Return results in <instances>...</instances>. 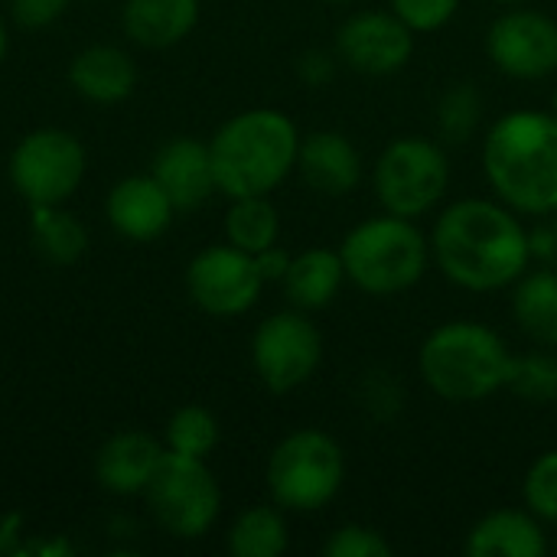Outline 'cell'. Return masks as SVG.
I'll use <instances>...</instances> for the list:
<instances>
[{
  "mask_svg": "<svg viewBox=\"0 0 557 557\" xmlns=\"http://www.w3.org/2000/svg\"><path fill=\"white\" fill-rule=\"evenodd\" d=\"M431 261L460 290H506L532 268L529 222L496 196L457 199L431 228Z\"/></svg>",
  "mask_w": 557,
  "mask_h": 557,
  "instance_id": "obj_1",
  "label": "cell"
},
{
  "mask_svg": "<svg viewBox=\"0 0 557 557\" xmlns=\"http://www.w3.org/2000/svg\"><path fill=\"white\" fill-rule=\"evenodd\" d=\"M483 173L499 202L522 219L557 212V114L516 108L483 137Z\"/></svg>",
  "mask_w": 557,
  "mask_h": 557,
  "instance_id": "obj_2",
  "label": "cell"
},
{
  "mask_svg": "<svg viewBox=\"0 0 557 557\" xmlns=\"http://www.w3.org/2000/svg\"><path fill=\"white\" fill-rule=\"evenodd\" d=\"M300 131L281 108H248L219 124L209 137L215 186L222 196H271L297 173Z\"/></svg>",
  "mask_w": 557,
  "mask_h": 557,
  "instance_id": "obj_3",
  "label": "cell"
},
{
  "mask_svg": "<svg viewBox=\"0 0 557 557\" xmlns=\"http://www.w3.org/2000/svg\"><path fill=\"white\" fill-rule=\"evenodd\" d=\"M516 352L480 320H447L418 349V375L447 405H480L509 385Z\"/></svg>",
  "mask_w": 557,
  "mask_h": 557,
  "instance_id": "obj_4",
  "label": "cell"
},
{
  "mask_svg": "<svg viewBox=\"0 0 557 557\" xmlns=\"http://www.w3.org/2000/svg\"><path fill=\"white\" fill-rule=\"evenodd\" d=\"M346 281L369 297H398L421 284L431 261V238L414 219L379 212L352 225L339 242Z\"/></svg>",
  "mask_w": 557,
  "mask_h": 557,
  "instance_id": "obj_5",
  "label": "cell"
},
{
  "mask_svg": "<svg viewBox=\"0 0 557 557\" xmlns=\"http://www.w3.org/2000/svg\"><path fill=\"white\" fill-rule=\"evenodd\" d=\"M264 483L274 506L313 516L339 496L346 483V454L333 434L320 428H297L274 444Z\"/></svg>",
  "mask_w": 557,
  "mask_h": 557,
  "instance_id": "obj_6",
  "label": "cell"
},
{
  "mask_svg": "<svg viewBox=\"0 0 557 557\" xmlns=\"http://www.w3.org/2000/svg\"><path fill=\"white\" fill-rule=\"evenodd\" d=\"M450 180L454 170L444 144L421 134L388 140L372 170V189L382 212L414 222L444 202V196L450 193Z\"/></svg>",
  "mask_w": 557,
  "mask_h": 557,
  "instance_id": "obj_7",
  "label": "cell"
},
{
  "mask_svg": "<svg viewBox=\"0 0 557 557\" xmlns=\"http://www.w3.org/2000/svg\"><path fill=\"white\" fill-rule=\"evenodd\" d=\"M140 499L153 522L180 542L209 535L222 516V486L209 463L170 450Z\"/></svg>",
  "mask_w": 557,
  "mask_h": 557,
  "instance_id": "obj_8",
  "label": "cell"
},
{
  "mask_svg": "<svg viewBox=\"0 0 557 557\" xmlns=\"http://www.w3.org/2000/svg\"><path fill=\"white\" fill-rule=\"evenodd\" d=\"M85 173V144L65 127L29 131L13 144L7 157L10 186L29 206H65L78 193Z\"/></svg>",
  "mask_w": 557,
  "mask_h": 557,
  "instance_id": "obj_9",
  "label": "cell"
},
{
  "mask_svg": "<svg viewBox=\"0 0 557 557\" xmlns=\"http://www.w3.org/2000/svg\"><path fill=\"white\" fill-rule=\"evenodd\" d=\"M323 366V333L307 310H277L251 336V369L271 395L304 388Z\"/></svg>",
  "mask_w": 557,
  "mask_h": 557,
  "instance_id": "obj_10",
  "label": "cell"
},
{
  "mask_svg": "<svg viewBox=\"0 0 557 557\" xmlns=\"http://www.w3.org/2000/svg\"><path fill=\"white\" fill-rule=\"evenodd\" d=\"M186 294L196 310L228 320L248 313L258 300L261 290L268 287L255 255L222 242V245H206L202 251L193 255L186 264Z\"/></svg>",
  "mask_w": 557,
  "mask_h": 557,
  "instance_id": "obj_11",
  "label": "cell"
},
{
  "mask_svg": "<svg viewBox=\"0 0 557 557\" xmlns=\"http://www.w3.org/2000/svg\"><path fill=\"white\" fill-rule=\"evenodd\" d=\"M486 55L496 72L542 82L557 72V20L525 3L499 13L486 29Z\"/></svg>",
  "mask_w": 557,
  "mask_h": 557,
  "instance_id": "obj_12",
  "label": "cell"
},
{
  "mask_svg": "<svg viewBox=\"0 0 557 557\" xmlns=\"http://www.w3.org/2000/svg\"><path fill=\"white\" fill-rule=\"evenodd\" d=\"M336 55L362 75H395L414 55V33L385 7L359 10L336 29Z\"/></svg>",
  "mask_w": 557,
  "mask_h": 557,
  "instance_id": "obj_13",
  "label": "cell"
},
{
  "mask_svg": "<svg viewBox=\"0 0 557 557\" xmlns=\"http://www.w3.org/2000/svg\"><path fill=\"white\" fill-rule=\"evenodd\" d=\"M104 219L124 242H157L176 219V206L153 173L117 180L104 196Z\"/></svg>",
  "mask_w": 557,
  "mask_h": 557,
  "instance_id": "obj_14",
  "label": "cell"
},
{
  "mask_svg": "<svg viewBox=\"0 0 557 557\" xmlns=\"http://www.w3.org/2000/svg\"><path fill=\"white\" fill-rule=\"evenodd\" d=\"M150 173L166 189L176 212H193L219 193L209 140H199L189 134L163 140L160 150L153 153Z\"/></svg>",
  "mask_w": 557,
  "mask_h": 557,
  "instance_id": "obj_15",
  "label": "cell"
},
{
  "mask_svg": "<svg viewBox=\"0 0 557 557\" xmlns=\"http://www.w3.org/2000/svg\"><path fill=\"white\" fill-rule=\"evenodd\" d=\"M166 447L147 431H117L95 454V480L111 496H144Z\"/></svg>",
  "mask_w": 557,
  "mask_h": 557,
  "instance_id": "obj_16",
  "label": "cell"
},
{
  "mask_svg": "<svg viewBox=\"0 0 557 557\" xmlns=\"http://www.w3.org/2000/svg\"><path fill=\"white\" fill-rule=\"evenodd\" d=\"M297 173L313 193L339 199V196H349L362 183L366 163L349 134L313 131V134L300 137Z\"/></svg>",
  "mask_w": 557,
  "mask_h": 557,
  "instance_id": "obj_17",
  "label": "cell"
},
{
  "mask_svg": "<svg viewBox=\"0 0 557 557\" xmlns=\"http://www.w3.org/2000/svg\"><path fill=\"white\" fill-rule=\"evenodd\" d=\"M65 78L72 91L91 104H121L137 88V65L127 49L95 42L72 55Z\"/></svg>",
  "mask_w": 557,
  "mask_h": 557,
  "instance_id": "obj_18",
  "label": "cell"
},
{
  "mask_svg": "<svg viewBox=\"0 0 557 557\" xmlns=\"http://www.w3.org/2000/svg\"><path fill=\"white\" fill-rule=\"evenodd\" d=\"M463 552L470 557H545L548 532L539 516L522 509H493L473 522Z\"/></svg>",
  "mask_w": 557,
  "mask_h": 557,
  "instance_id": "obj_19",
  "label": "cell"
},
{
  "mask_svg": "<svg viewBox=\"0 0 557 557\" xmlns=\"http://www.w3.org/2000/svg\"><path fill=\"white\" fill-rule=\"evenodd\" d=\"M202 0H124L121 29L134 46L170 49L199 26Z\"/></svg>",
  "mask_w": 557,
  "mask_h": 557,
  "instance_id": "obj_20",
  "label": "cell"
},
{
  "mask_svg": "<svg viewBox=\"0 0 557 557\" xmlns=\"http://www.w3.org/2000/svg\"><path fill=\"white\" fill-rule=\"evenodd\" d=\"M346 284V268L339 248H307L294 255L281 287L290 307L297 310H326Z\"/></svg>",
  "mask_w": 557,
  "mask_h": 557,
  "instance_id": "obj_21",
  "label": "cell"
},
{
  "mask_svg": "<svg viewBox=\"0 0 557 557\" xmlns=\"http://www.w3.org/2000/svg\"><path fill=\"white\" fill-rule=\"evenodd\" d=\"M512 317L542 349H557V268H529L512 284Z\"/></svg>",
  "mask_w": 557,
  "mask_h": 557,
  "instance_id": "obj_22",
  "label": "cell"
},
{
  "mask_svg": "<svg viewBox=\"0 0 557 557\" xmlns=\"http://www.w3.org/2000/svg\"><path fill=\"white\" fill-rule=\"evenodd\" d=\"M29 242L55 268H69L88 255V228L65 206H29Z\"/></svg>",
  "mask_w": 557,
  "mask_h": 557,
  "instance_id": "obj_23",
  "label": "cell"
},
{
  "mask_svg": "<svg viewBox=\"0 0 557 557\" xmlns=\"http://www.w3.org/2000/svg\"><path fill=\"white\" fill-rule=\"evenodd\" d=\"M235 557H281L290 548V529L281 506H251L235 516L225 535Z\"/></svg>",
  "mask_w": 557,
  "mask_h": 557,
  "instance_id": "obj_24",
  "label": "cell"
},
{
  "mask_svg": "<svg viewBox=\"0 0 557 557\" xmlns=\"http://www.w3.org/2000/svg\"><path fill=\"white\" fill-rule=\"evenodd\" d=\"M225 242L258 255L281 242V212L271 196H238L225 209Z\"/></svg>",
  "mask_w": 557,
  "mask_h": 557,
  "instance_id": "obj_25",
  "label": "cell"
},
{
  "mask_svg": "<svg viewBox=\"0 0 557 557\" xmlns=\"http://www.w3.org/2000/svg\"><path fill=\"white\" fill-rule=\"evenodd\" d=\"M222 441V428L219 418L202 408V405H183L170 414L166 428H163V447L170 454L180 457H196V460H209V454L219 447Z\"/></svg>",
  "mask_w": 557,
  "mask_h": 557,
  "instance_id": "obj_26",
  "label": "cell"
},
{
  "mask_svg": "<svg viewBox=\"0 0 557 557\" xmlns=\"http://www.w3.org/2000/svg\"><path fill=\"white\" fill-rule=\"evenodd\" d=\"M483 121V95L473 82L450 85L437 101V134L450 147H463L476 137Z\"/></svg>",
  "mask_w": 557,
  "mask_h": 557,
  "instance_id": "obj_27",
  "label": "cell"
},
{
  "mask_svg": "<svg viewBox=\"0 0 557 557\" xmlns=\"http://www.w3.org/2000/svg\"><path fill=\"white\" fill-rule=\"evenodd\" d=\"M506 392H512L516 398L529 401V405H555L557 401V356L548 349H535L525 356L512 359V372H509V385Z\"/></svg>",
  "mask_w": 557,
  "mask_h": 557,
  "instance_id": "obj_28",
  "label": "cell"
},
{
  "mask_svg": "<svg viewBox=\"0 0 557 557\" xmlns=\"http://www.w3.org/2000/svg\"><path fill=\"white\" fill-rule=\"evenodd\" d=\"M522 506L545 525H557V450H545L525 470Z\"/></svg>",
  "mask_w": 557,
  "mask_h": 557,
  "instance_id": "obj_29",
  "label": "cell"
},
{
  "mask_svg": "<svg viewBox=\"0 0 557 557\" xmlns=\"http://www.w3.org/2000/svg\"><path fill=\"white\" fill-rule=\"evenodd\" d=\"M323 555L326 557H392L395 548L385 539V532H379L375 525H362V522H346L339 525L326 542H323Z\"/></svg>",
  "mask_w": 557,
  "mask_h": 557,
  "instance_id": "obj_30",
  "label": "cell"
},
{
  "mask_svg": "<svg viewBox=\"0 0 557 557\" xmlns=\"http://www.w3.org/2000/svg\"><path fill=\"white\" fill-rule=\"evenodd\" d=\"M388 10L418 36L444 29L457 16L460 0H388Z\"/></svg>",
  "mask_w": 557,
  "mask_h": 557,
  "instance_id": "obj_31",
  "label": "cell"
},
{
  "mask_svg": "<svg viewBox=\"0 0 557 557\" xmlns=\"http://www.w3.org/2000/svg\"><path fill=\"white\" fill-rule=\"evenodd\" d=\"M359 401L372 418H395L405 408V388H398V382L388 372H369Z\"/></svg>",
  "mask_w": 557,
  "mask_h": 557,
  "instance_id": "obj_32",
  "label": "cell"
},
{
  "mask_svg": "<svg viewBox=\"0 0 557 557\" xmlns=\"http://www.w3.org/2000/svg\"><path fill=\"white\" fill-rule=\"evenodd\" d=\"M72 0H10V16L20 29H46L65 16Z\"/></svg>",
  "mask_w": 557,
  "mask_h": 557,
  "instance_id": "obj_33",
  "label": "cell"
},
{
  "mask_svg": "<svg viewBox=\"0 0 557 557\" xmlns=\"http://www.w3.org/2000/svg\"><path fill=\"white\" fill-rule=\"evenodd\" d=\"M336 62H339L336 52H326V49H304V52L297 55V62H294V72H297V78H300L304 85L323 88V85L333 82Z\"/></svg>",
  "mask_w": 557,
  "mask_h": 557,
  "instance_id": "obj_34",
  "label": "cell"
},
{
  "mask_svg": "<svg viewBox=\"0 0 557 557\" xmlns=\"http://www.w3.org/2000/svg\"><path fill=\"white\" fill-rule=\"evenodd\" d=\"M529 245H532V261H539L545 268H557V212L532 219Z\"/></svg>",
  "mask_w": 557,
  "mask_h": 557,
  "instance_id": "obj_35",
  "label": "cell"
},
{
  "mask_svg": "<svg viewBox=\"0 0 557 557\" xmlns=\"http://www.w3.org/2000/svg\"><path fill=\"white\" fill-rule=\"evenodd\" d=\"M290 261H294V255L287 248H281V242L255 255V264H258L264 284H281L284 274H287V268H290Z\"/></svg>",
  "mask_w": 557,
  "mask_h": 557,
  "instance_id": "obj_36",
  "label": "cell"
},
{
  "mask_svg": "<svg viewBox=\"0 0 557 557\" xmlns=\"http://www.w3.org/2000/svg\"><path fill=\"white\" fill-rule=\"evenodd\" d=\"M7 52H10V33H7V23H3V16H0V65H3Z\"/></svg>",
  "mask_w": 557,
  "mask_h": 557,
  "instance_id": "obj_37",
  "label": "cell"
},
{
  "mask_svg": "<svg viewBox=\"0 0 557 557\" xmlns=\"http://www.w3.org/2000/svg\"><path fill=\"white\" fill-rule=\"evenodd\" d=\"M496 3H503V7H519V3H529V0H496Z\"/></svg>",
  "mask_w": 557,
  "mask_h": 557,
  "instance_id": "obj_38",
  "label": "cell"
},
{
  "mask_svg": "<svg viewBox=\"0 0 557 557\" xmlns=\"http://www.w3.org/2000/svg\"><path fill=\"white\" fill-rule=\"evenodd\" d=\"M552 111L557 114V91H555V98H552Z\"/></svg>",
  "mask_w": 557,
  "mask_h": 557,
  "instance_id": "obj_39",
  "label": "cell"
},
{
  "mask_svg": "<svg viewBox=\"0 0 557 557\" xmlns=\"http://www.w3.org/2000/svg\"><path fill=\"white\" fill-rule=\"evenodd\" d=\"M326 3H352V0H326Z\"/></svg>",
  "mask_w": 557,
  "mask_h": 557,
  "instance_id": "obj_40",
  "label": "cell"
}]
</instances>
